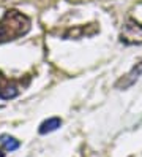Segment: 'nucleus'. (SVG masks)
Masks as SVG:
<instances>
[{"label":"nucleus","mask_w":142,"mask_h":157,"mask_svg":"<svg viewBox=\"0 0 142 157\" xmlns=\"http://www.w3.org/2000/svg\"><path fill=\"white\" fill-rule=\"evenodd\" d=\"M30 30V19L16 10H9L0 19V41L16 40Z\"/></svg>","instance_id":"f257e3e1"},{"label":"nucleus","mask_w":142,"mask_h":157,"mask_svg":"<svg viewBox=\"0 0 142 157\" xmlns=\"http://www.w3.org/2000/svg\"><path fill=\"white\" fill-rule=\"evenodd\" d=\"M120 41L125 44H142V24L128 19L120 32Z\"/></svg>","instance_id":"f03ea898"},{"label":"nucleus","mask_w":142,"mask_h":157,"mask_svg":"<svg viewBox=\"0 0 142 157\" xmlns=\"http://www.w3.org/2000/svg\"><path fill=\"white\" fill-rule=\"evenodd\" d=\"M140 75H142V60L140 62H137L134 67H133L125 76H122L117 82H115V87L117 89H120V90H123V89H128V87H131L134 82L140 78Z\"/></svg>","instance_id":"7ed1b4c3"},{"label":"nucleus","mask_w":142,"mask_h":157,"mask_svg":"<svg viewBox=\"0 0 142 157\" xmlns=\"http://www.w3.org/2000/svg\"><path fill=\"white\" fill-rule=\"evenodd\" d=\"M19 92H21V89H19L17 82L6 79L2 73H0V98H3V100L14 98Z\"/></svg>","instance_id":"20e7f679"},{"label":"nucleus","mask_w":142,"mask_h":157,"mask_svg":"<svg viewBox=\"0 0 142 157\" xmlns=\"http://www.w3.org/2000/svg\"><path fill=\"white\" fill-rule=\"evenodd\" d=\"M62 125V121L59 117H51V119H47V121H44L41 125H40V133H49V132H54L57 130Z\"/></svg>","instance_id":"39448f33"},{"label":"nucleus","mask_w":142,"mask_h":157,"mask_svg":"<svg viewBox=\"0 0 142 157\" xmlns=\"http://www.w3.org/2000/svg\"><path fill=\"white\" fill-rule=\"evenodd\" d=\"M0 143L3 144V147L6 151H16L19 146H21V141L19 140H16V138H13V136H9V135H2L0 136Z\"/></svg>","instance_id":"423d86ee"},{"label":"nucleus","mask_w":142,"mask_h":157,"mask_svg":"<svg viewBox=\"0 0 142 157\" xmlns=\"http://www.w3.org/2000/svg\"><path fill=\"white\" fill-rule=\"evenodd\" d=\"M0 157H5V154H3L2 151H0Z\"/></svg>","instance_id":"0eeeda50"}]
</instances>
